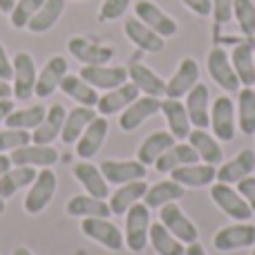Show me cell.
Instances as JSON below:
<instances>
[{
  "label": "cell",
  "instance_id": "obj_1",
  "mask_svg": "<svg viewBox=\"0 0 255 255\" xmlns=\"http://www.w3.org/2000/svg\"><path fill=\"white\" fill-rule=\"evenodd\" d=\"M148 231H150V208L145 204L136 202L126 213V235H124L128 249L132 253H141L145 249Z\"/></svg>",
  "mask_w": 255,
  "mask_h": 255
},
{
  "label": "cell",
  "instance_id": "obj_2",
  "mask_svg": "<svg viewBox=\"0 0 255 255\" xmlns=\"http://www.w3.org/2000/svg\"><path fill=\"white\" fill-rule=\"evenodd\" d=\"M211 199L215 202V206L222 213L238 222H249L253 217L251 206L247 204V199L238 193V188H233L231 184H213L211 186Z\"/></svg>",
  "mask_w": 255,
  "mask_h": 255
},
{
  "label": "cell",
  "instance_id": "obj_3",
  "mask_svg": "<svg viewBox=\"0 0 255 255\" xmlns=\"http://www.w3.org/2000/svg\"><path fill=\"white\" fill-rule=\"evenodd\" d=\"M54 193H56V175H54L52 168H43V170L36 175L34 184L29 186L25 197V211L29 215H38L45 208L49 206Z\"/></svg>",
  "mask_w": 255,
  "mask_h": 255
},
{
  "label": "cell",
  "instance_id": "obj_4",
  "mask_svg": "<svg viewBox=\"0 0 255 255\" xmlns=\"http://www.w3.org/2000/svg\"><path fill=\"white\" fill-rule=\"evenodd\" d=\"M235 103L231 97H217L211 108V130L215 132V139L222 143H229L235 139Z\"/></svg>",
  "mask_w": 255,
  "mask_h": 255
},
{
  "label": "cell",
  "instance_id": "obj_5",
  "mask_svg": "<svg viewBox=\"0 0 255 255\" xmlns=\"http://www.w3.org/2000/svg\"><path fill=\"white\" fill-rule=\"evenodd\" d=\"M13 65V97L18 101H27V99L34 94V88H36V63H34V56L29 52H18L11 61Z\"/></svg>",
  "mask_w": 255,
  "mask_h": 255
},
{
  "label": "cell",
  "instance_id": "obj_6",
  "mask_svg": "<svg viewBox=\"0 0 255 255\" xmlns=\"http://www.w3.org/2000/svg\"><path fill=\"white\" fill-rule=\"evenodd\" d=\"M81 231L97 244L106 247L108 251H121L124 249V233L108 217H85L81 222Z\"/></svg>",
  "mask_w": 255,
  "mask_h": 255
},
{
  "label": "cell",
  "instance_id": "obj_7",
  "mask_svg": "<svg viewBox=\"0 0 255 255\" xmlns=\"http://www.w3.org/2000/svg\"><path fill=\"white\" fill-rule=\"evenodd\" d=\"M213 247L217 251H238V249L255 247V226L249 222H238L233 226H224L215 233Z\"/></svg>",
  "mask_w": 255,
  "mask_h": 255
},
{
  "label": "cell",
  "instance_id": "obj_8",
  "mask_svg": "<svg viewBox=\"0 0 255 255\" xmlns=\"http://www.w3.org/2000/svg\"><path fill=\"white\" fill-rule=\"evenodd\" d=\"M81 79L90 83L94 90H115L128 83V67L121 65H83Z\"/></svg>",
  "mask_w": 255,
  "mask_h": 255
},
{
  "label": "cell",
  "instance_id": "obj_9",
  "mask_svg": "<svg viewBox=\"0 0 255 255\" xmlns=\"http://www.w3.org/2000/svg\"><path fill=\"white\" fill-rule=\"evenodd\" d=\"M206 65H208V74H211V79L215 81L222 90H226V92H238L240 90V79L233 70L231 56L222 47L211 49Z\"/></svg>",
  "mask_w": 255,
  "mask_h": 255
},
{
  "label": "cell",
  "instance_id": "obj_10",
  "mask_svg": "<svg viewBox=\"0 0 255 255\" xmlns=\"http://www.w3.org/2000/svg\"><path fill=\"white\" fill-rule=\"evenodd\" d=\"M134 13L143 25H148L152 31H157L161 38H170V36H175L177 29H179L175 18H170L163 9H159L157 4L150 2V0H139V2L134 4Z\"/></svg>",
  "mask_w": 255,
  "mask_h": 255
},
{
  "label": "cell",
  "instance_id": "obj_11",
  "mask_svg": "<svg viewBox=\"0 0 255 255\" xmlns=\"http://www.w3.org/2000/svg\"><path fill=\"white\" fill-rule=\"evenodd\" d=\"M67 49L83 65H108L115 58V49L112 47L92 43V40L83 38V36H74V38L67 40Z\"/></svg>",
  "mask_w": 255,
  "mask_h": 255
},
{
  "label": "cell",
  "instance_id": "obj_12",
  "mask_svg": "<svg viewBox=\"0 0 255 255\" xmlns=\"http://www.w3.org/2000/svg\"><path fill=\"white\" fill-rule=\"evenodd\" d=\"M161 224L184 244H193V242H197V238H199L197 226L188 220V215H186L175 202L161 206Z\"/></svg>",
  "mask_w": 255,
  "mask_h": 255
},
{
  "label": "cell",
  "instance_id": "obj_13",
  "mask_svg": "<svg viewBox=\"0 0 255 255\" xmlns=\"http://www.w3.org/2000/svg\"><path fill=\"white\" fill-rule=\"evenodd\" d=\"M157 112H161V99L157 97H139L121 112L119 117V128L124 132H132L136 130L145 119L154 117Z\"/></svg>",
  "mask_w": 255,
  "mask_h": 255
},
{
  "label": "cell",
  "instance_id": "obj_14",
  "mask_svg": "<svg viewBox=\"0 0 255 255\" xmlns=\"http://www.w3.org/2000/svg\"><path fill=\"white\" fill-rule=\"evenodd\" d=\"M199 83V65L195 58H181L177 72L166 83V99H181Z\"/></svg>",
  "mask_w": 255,
  "mask_h": 255
},
{
  "label": "cell",
  "instance_id": "obj_15",
  "mask_svg": "<svg viewBox=\"0 0 255 255\" xmlns=\"http://www.w3.org/2000/svg\"><path fill=\"white\" fill-rule=\"evenodd\" d=\"M124 31H126L128 40H130L132 45H136L141 52L159 54L166 47V38H161L157 31H152L148 25H143L139 18H128L124 22Z\"/></svg>",
  "mask_w": 255,
  "mask_h": 255
},
{
  "label": "cell",
  "instance_id": "obj_16",
  "mask_svg": "<svg viewBox=\"0 0 255 255\" xmlns=\"http://www.w3.org/2000/svg\"><path fill=\"white\" fill-rule=\"evenodd\" d=\"M128 79H130V83H134L136 90L143 92L145 97H157V99L166 97V81H163L157 72L150 70L148 65H143V63L132 61L130 65H128Z\"/></svg>",
  "mask_w": 255,
  "mask_h": 255
},
{
  "label": "cell",
  "instance_id": "obj_17",
  "mask_svg": "<svg viewBox=\"0 0 255 255\" xmlns=\"http://www.w3.org/2000/svg\"><path fill=\"white\" fill-rule=\"evenodd\" d=\"M99 168H101L108 184H119V186L145 179V175H148V168L141 161H136V159H132V161H112V159H108Z\"/></svg>",
  "mask_w": 255,
  "mask_h": 255
},
{
  "label": "cell",
  "instance_id": "obj_18",
  "mask_svg": "<svg viewBox=\"0 0 255 255\" xmlns=\"http://www.w3.org/2000/svg\"><path fill=\"white\" fill-rule=\"evenodd\" d=\"M208 103H211V90L204 83H197L188 94H186V112H188V119L193 128H202L206 130L211 126V110H208Z\"/></svg>",
  "mask_w": 255,
  "mask_h": 255
},
{
  "label": "cell",
  "instance_id": "obj_19",
  "mask_svg": "<svg viewBox=\"0 0 255 255\" xmlns=\"http://www.w3.org/2000/svg\"><path fill=\"white\" fill-rule=\"evenodd\" d=\"M67 110L61 103H54L47 112H45V119L38 124V128H34V134H31V143L38 145H52L54 141L61 136L63 124H65Z\"/></svg>",
  "mask_w": 255,
  "mask_h": 255
},
{
  "label": "cell",
  "instance_id": "obj_20",
  "mask_svg": "<svg viewBox=\"0 0 255 255\" xmlns=\"http://www.w3.org/2000/svg\"><path fill=\"white\" fill-rule=\"evenodd\" d=\"M217 168L211 163H188V166H181L170 170V179L181 184L184 188H204V186H211L215 181Z\"/></svg>",
  "mask_w": 255,
  "mask_h": 255
},
{
  "label": "cell",
  "instance_id": "obj_21",
  "mask_svg": "<svg viewBox=\"0 0 255 255\" xmlns=\"http://www.w3.org/2000/svg\"><path fill=\"white\" fill-rule=\"evenodd\" d=\"M108 130H110V124H108L106 117H97V119L83 130L79 141H76V154H79L83 161L92 159L94 154L101 150L103 141H106V136H108Z\"/></svg>",
  "mask_w": 255,
  "mask_h": 255
},
{
  "label": "cell",
  "instance_id": "obj_22",
  "mask_svg": "<svg viewBox=\"0 0 255 255\" xmlns=\"http://www.w3.org/2000/svg\"><path fill=\"white\" fill-rule=\"evenodd\" d=\"M65 74H67V61L63 56H52L47 63H45L43 70H40V74L36 76L34 94L40 99L54 94L58 88H61V81Z\"/></svg>",
  "mask_w": 255,
  "mask_h": 255
},
{
  "label": "cell",
  "instance_id": "obj_23",
  "mask_svg": "<svg viewBox=\"0 0 255 255\" xmlns=\"http://www.w3.org/2000/svg\"><path fill=\"white\" fill-rule=\"evenodd\" d=\"M253 170H255V152L251 148H247L240 154H235L231 161L222 163V166L217 168L215 179L220 181V184H238L240 179L249 177Z\"/></svg>",
  "mask_w": 255,
  "mask_h": 255
},
{
  "label": "cell",
  "instance_id": "obj_24",
  "mask_svg": "<svg viewBox=\"0 0 255 255\" xmlns=\"http://www.w3.org/2000/svg\"><path fill=\"white\" fill-rule=\"evenodd\" d=\"M11 163L16 166H43L49 168L58 161V152L56 148H49V145H38V143H27L22 148H16L11 152Z\"/></svg>",
  "mask_w": 255,
  "mask_h": 255
},
{
  "label": "cell",
  "instance_id": "obj_25",
  "mask_svg": "<svg viewBox=\"0 0 255 255\" xmlns=\"http://www.w3.org/2000/svg\"><path fill=\"white\" fill-rule=\"evenodd\" d=\"M161 112L166 117V124H168V130L175 139L179 141H186L193 130L190 126V119H188V112H186V106L179 101V99H163L161 101Z\"/></svg>",
  "mask_w": 255,
  "mask_h": 255
},
{
  "label": "cell",
  "instance_id": "obj_26",
  "mask_svg": "<svg viewBox=\"0 0 255 255\" xmlns=\"http://www.w3.org/2000/svg\"><path fill=\"white\" fill-rule=\"evenodd\" d=\"M72 172H74V177L79 179V184L88 190V195H92V197H97V199H106L108 195H110V188H108V181H106V177H103L101 168L92 166L90 161H81V163L72 166Z\"/></svg>",
  "mask_w": 255,
  "mask_h": 255
},
{
  "label": "cell",
  "instance_id": "obj_27",
  "mask_svg": "<svg viewBox=\"0 0 255 255\" xmlns=\"http://www.w3.org/2000/svg\"><path fill=\"white\" fill-rule=\"evenodd\" d=\"M231 63H233V70L238 74L240 83L244 88H253L255 85V45L251 40H244V43L235 45L233 54H231Z\"/></svg>",
  "mask_w": 255,
  "mask_h": 255
},
{
  "label": "cell",
  "instance_id": "obj_28",
  "mask_svg": "<svg viewBox=\"0 0 255 255\" xmlns=\"http://www.w3.org/2000/svg\"><path fill=\"white\" fill-rule=\"evenodd\" d=\"M134 99H139L136 85L124 83V85H119V88L108 90L106 94H101L97 108H99V112H101V117H108V115H115V112H124Z\"/></svg>",
  "mask_w": 255,
  "mask_h": 255
},
{
  "label": "cell",
  "instance_id": "obj_29",
  "mask_svg": "<svg viewBox=\"0 0 255 255\" xmlns=\"http://www.w3.org/2000/svg\"><path fill=\"white\" fill-rule=\"evenodd\" d=\"M188 143L195 148V152L199 154L204 163H211V166H220L222 157H224V150H222V143L215 139L213 134H208L202 128H195L188 134Z\"/></svg>",
  "mask_w": 255,
  "mask_h": 255
},
{
  "label": "cell",
  "instance_id": "obj_30",
  "mask_svg": "<svg viewBox=\"0 0 255 255\" xmlns=\"http://www.w3.org/2000/svg\"><path fill=\"white\" fill-rule=\"evenodd\" d=\"M170 145H175V136H172L170 132H166V130L152 132L150 136H145L143 143L136 150V161H141L143 166H154V163L159 161V157H161Z\"/></svg>",
  "mask_w": 255,
  "mask_h": 255
},
{
  "label": "cell",
  "instance_id": "obj_31",
  "mask_svg": "<svg viewBox=\"0 0 255 255\" xmlns=\"http://www.w3.org/2000/svg\"><path fill=\"white\" fill-rule=\"evenodd\" d=\"M97 117L99 115L92 108H85V106H79V108H74V110H70L65 117V124H63V130H61V141L67 145L76 143L79 136L83 134V130L92 124Z\"/></svg>",
  "mask_w": 255,
  "mask_h": 255
},
{
  "label": "cell",
  "instance_id": "obj_32",
  "mask_svg": "<svg viewBox=\"0 0 255 255\" xmlns=\"http://www.w3.org/2000/svg\"><path fill=\"white\" fill-rule=\"evenodd\" d=\"M145 190H148V184H145L143 179L119 186V188L115 190V195L110 197V213L112 215H126L128 208L143 199Z\"/></svg>",
  "mask_w": 255,
  "mask_h": 255
},
{
  "label": "cell",
  "instance_id": "obj_33",
  "mask_svg": "<svg viewBox=\"0 0 255 255\" xmlns=\"http://www.w3.org/2000/svg\"><path fill=\"white\" fill-rule=\"evenodd\" d=\"M184 195H186V188L181 184H177V181H172V179L157 181L154 186H148V190L143 195V204L152 211V208H161L170 202H177Z\"/></svg>",
  "mask_w": 255,
  "mask_h": 255
},
{
  "label": "cell",
  "instance_id": "obj_34",
  "mask_svg": "<svg viewBox=\"0 0 255 255\" xmlns=\"http://www.w3.org/2000/svg\"><path fill=\"white\" fill-rule=\"evenodd\" d=\"M199 161V154L195 152V148L190 143H175L166 150V152L159 157V161L154 163L159 172H170L175 168L181 166H188V163H197Z\"/></svg>",
  "mask_w": 255,
  "mask_h": 255
},
{
  "label": "cell",
  "instance_id": "obj_35",
  "mask_svg": "<svg viewBox=\"0 0 255 255\" xmlns=\"http://www.w3.org/2000/svg\"><path fill=\"white\" fill-rule=\"evenodd\" d=\"M67 215L72 217H110V204H106L103 199H97L92 195H74L67 202Z\"/></svg>",
  "mask_w": 255,
  "mask_h": 255
},
{
  "label": "cell",
  "instance_id": "obj_36",
  "mask_svg": "<svg viewBox=\"0 0 255 255\" xmlns=\"http://www.w3.org/2000/svg\"><path fill=\"white\" fill-rule=\"evenodd\" d=\"M61 90H63V94H67L70 99H74L79 106L94 108L99 103L97 90H94L90 83H85L79 74H65V76H63Z\"/></svg>",
  "mask_w": 255,
  "mask_h": 255
},
{
  "label": "cell",
  "instance_id": "obj_37",
  "mask_svg": "<svg viewBox=\"0 0 255 255\" xmlns=\"http://www.w3.org/2000/svg\"><path fill=\"white\" fill-rule=\"evenodd\" d=\"M63 11H65V0H45L38 11L34 13V18L29 20L27 29L34 31V34H45L56 25Z\"/></svg>",
  "mask_w": 255,
  "mask_h": 255
},
{
  "label": "cell",
  "instance_id": "obj_38",
  "mask_svg": "<svg viewBox=\"0 0 255 255\" xmlns=\"http://www.w3.org/2000/svg\"><path fill=\"white\" fill-rule=\"evenodd\" d=\"M36 175H38V172L31 166L9 168V170L0 177V197L7 199V197H11V195H16L20 188H25V186H31Z\"/></svg>",
  "mask_w": 255,
  "mask_h": 255
},
{
  "label": "cell",
  "instance_id": "obj_39",
  "mask_svg": "<svg viewBox=\"0 0 255 255\" xmlns=\"http://www.w3.org/2000/svg\"><path fill=\"white\" fill-rule=\"evenodd\" d=\"M148 238H150L152 249L157 251V255H184L186 253L184 242H179V240H177L175 235L161 224V222L150 224Z\"/></svg>",
  "mask_w": 255,
  "mask_h": 255
},
{
  "label": "cell",
  "instance_id": "obj_40",
  "mask_svg": "<svg viewBox=\"0 0 255 255\" xmlns=\"http://www.w3.org/2000/svg\"><path fill=\"white\" fill-rule=\"evenodd\" d=\"M45 108L43 106H34V108H25V110H11L4 119V126L9 130H31L38 128V124L45 119Z\"/></svg>",
  "mask_w": 255,
  "mask_h": 255
},
{
  "label": "cell",
  "instance_id": "obj_41",
  "mask_svg": "<svg viewBox=\"0 0 255 255\" xmlns=\"http://www.w3.org/2000/svg\"><path fill=\"white\" fill-rule=\"evenodd\" d=\"M240 112V130L244 134H255V90L253 88H242L240 90V103H238Z\"/></svg>",
  "mask_w": 255,
  "mask_h": 255
},
{
  "label": "cell",
  "instance_id": "obj_42",
  "mask_svg": "<svg viewBox=\"0 0 255 255\" xmlns=\"http://www.w3.org/2000/svg\"><path fill=\"white\" fill-rule=\"evenodd\" d=\"M233 18L238 20L240 31L244 36L255 34V2L253 0H235L233 2Z\"/></svg>",
  "mask_w": 255,
  "mask_h": 255
},
{
  "label": "cell",
  "instance_id": "obj_43",
  "mask_svg": "<svg viewBox=\"0 0 255 255\" xmlns=\"http://www.w3.org/2000/svg\"><path fill=\"white\" fill-rule=\"evenodd\" d=\"M45 0H18L16 7L11 9V13H9V20H11V25L16 27V29H22V27L29 25V20L34 18V13L40 9V4H43Z\"/></svg>",
  "mask_w": 255,
  "mask_h": 255
},
{
  "label": "cell",
  "instance_id": "obj_44",
  "mask_svg": "<svg viewBox=\"0 0 255 255\" xmlns=\"http://www.w3.org/2000/svg\"><path fill=\"white\" fill-rule=\"evenodd\" d=\"M27 143H31V134L27 130H0V154L13 152Z\"/></svg>",
  "mask_w": 255,
  "mask_h": 255
},
{
  "label": "cell",
  "instance_id": "obj_45",
  "mask_svg": "<svg viewBox=\"0 0 255 255\" xmlns=\"http://www.w3.org/2000/svg\"><path fill=\"white\" fill-rule=\"evenodd\" d=\"M130 7V0H103L101 11H99V20L101 22H110L121 18Z\"/></svg>",
  "mask_w": 255,
  "mask_h": 255
},
{
  "label": "cell",
  "instance_id": "obj_46",
  "mask_svg": "<svg viewBox=\"0 0 255 255\" xmlns=\"http://www.w3.org/2000/svg\"><path fill=\"white\" fill-rule=\"evenodd\" d=\"M233 2L235 0H213V18L220 25H224L233 18Z\"/></svg>",
  "mask_w": 255,
  "mask_h": 255
},
{
  "label": "cell",
  "instance_id": "obj_47",
  "mask_svg": "<svg viewBox=\"0 0 255 255\" xmlns=\"http://www.w3.org/2000/svg\"><path fill=\"white\" fill-rule=\"evenodd\" d=\"M238 193L247 199V204L251 206L253 215H255V177H244V179L238 181Z\"/></svg>",
  "mask_w": 255,
  "mask_h": 255
},
{
  "label": "cell",
  "instance_id": "obj_48",
  "mask_svg": "<svg viewBox=\"0 0 255 255\" xmlns=\"http://www.w3.org/2000/svg\"><path fill=\"white\" fill-rule=\"evenodd\" d=\"M181 2L197 16H211L213 13V0H181Z\"/></svg>",
  "mask_w": 255,
  "mask_h": 255
},
{
  "label": "cell",
  "instance_id": "obj_49",
  "mask_svg": "<svg viewBox=\"0 0 255 255\" xmlns=\"http://www.w3.org/2000/svg\"><path fill=\"white\" fill-rule=\"evenodd\" d=\"M0 79L2 81L13 79V65H11V61H9V56H7L2 45H0Z\"/></svg>",
  "mask_w": 255,
  "mask_h": 255
},
{
  "label": "cell",
  "instance_id": "obj_50",
  "mask_svg": "<svg viewBox=\"0 0 255 255\" xmlns=\"http://www.w3.org/2000/svg\"><path fill=\"white\" fill-rule=\"evenodd\" d=\"M11 110H16L11 99H0V124H4V119H7V115Z\"/></svg>",
  "mask_w": 255,
  "mask_h": 255
},
{
  "label": "cell",
  "instance_id": "obj_51",
  "mask_svg": "<svg viewBox=\"0 0 255 255\" xmlns=\"http://www.w3.org/2000/svg\"><path fill=\"white\" fill-rule=\"evenodd\" d=\"M184 255H208V253H206V249H204L199 242H193V244H188V247H186Z\"/></svg>",
  "mask_w": 255,
  "mask_h": 255
},
{
  "label": "cell",
  "instance_id": "obj_52",
  "mask_svg": "<svg viewBox=\"0 0 255 255\" xmlns=\"http://www.w3.org/2000/svg\"><path fill=\"white\" fill-rule=\"evenodd\" d=\"M11 97H13V90L9 85V81L0 79V99H11Z\"/></svg>",
  "mask_w": 255,
  "mask_h": 255
},
{
  "label": "cell",
  "instance_id": "obj_53",
  "mask_svg": "<svg viewBox=\"0 0 255 255\" xmlns=\"http://www.w3.org/2000/svg\"><path fill=\"white\" fill-rule=\"evenodd\" d=\"M9 168H11V159H9L7 154H0V177H2Z\"/></svg>",
  "mask_w": 255,
  "mask_h": 255
},
{
  "label": "cell",
  "instance_id": "obj_54",
  "mask_svg": "<svg viewBox=\"0 0 255 255\" xmlns=\"http://www.w3.org/2000/svg\"><path fill=\"white\" fill-rule=\"evenodd\" d=\"M18 0H0V11L2 13H11V9L16 7Z\"/></svg>",
  "mask_w": 255,
  "mask_h": 255
},
{
  "label": "cell",
  "instance_id": "obj_55",
  "mask_svg": "<svg viewBox=\"0 0 255 255\" xmlns=\"http://www.w3.org/2000/svg\"><path fill=\"white\" fill-rule=\"evenodd\" d=\"M13 255H34V253H31L29 249H25V247H18L16 251H13Z\"/></svg>",
  "mask_w": 255,
  "mask_h": 255
},
{
  "label": "cell",
  "instance_id": "obj_56",
  "mask_svg": "<svg viewBox=\"0 0 255 255\" xmlns=\"http://www.w3.org/2000/svg\"><path fill=\"white\" fill-rule=\"evenodd\" d=\"M4 208H7V206H4V199L0 197V215H2V213H4Z\"/></svg>",
  "mask_w": 255,
  "mask_h": 255
},
{
  "label": "cell",
  "instance_id": "obj_57",
  "mask_svg": "<svg viewBox=\"0 0 255 255\" xmlns=\"http://www.w3.org/2000/svg\"><path fill=\"white\" fill-rule=\"evenodd\" d=\"M251 43H253V45H255V34H253V40H251Z\"/></svg>",
  "mask_w": 255,
  "mask_h": 255
},
{
  "label": "cell",
  "instance_id": "obj_58",
  "mask_svg": "<svg viewBox=\"0 0 255 255\" xmlns=\"http://www.w3.org/2000/svg\"><path fill=\"white\" fill-rule=\"evenodd\" d=\"M251 255H255V247H253V253H251Z\"/></svg>",
  "mask_w": 255,
  "mask_h": 255
},
{
  "label": "cell",
  "instance_id": "obj_59",
  "mask_svg": "<svg viewBox=\"0 0 255 255\" xmlns=\"http://www.w3.org/2000/svg\"><path fill=\"white\" fill-rule=\"evenodd\" d=\"M253 90H255V88H253Z\"/></svg>",
  "mask_w": 255,
  "mask_h": 255
}]
</instances>
